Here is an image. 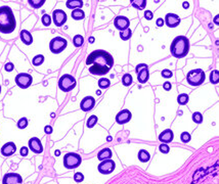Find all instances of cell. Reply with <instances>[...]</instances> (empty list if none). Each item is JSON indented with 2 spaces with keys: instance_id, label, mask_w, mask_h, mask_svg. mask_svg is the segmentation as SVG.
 <instances>
[{
  "instance_id": "f907efd6",
  "label": "cell",
  "mask_w": 219,
  "mask_h": 184,
  "mask_svg": "<svg viewBox=\"0 0 219 184\" xmlns=\"http://www.w3.org/2000/svg\"><path fill=\"white\" fill-rule=\"evenodd\" d=\"M218 20H219V16H218V15H216V16H215V19H214V23L216 24V25H218V24H219Z\"/></svg>"
},
{
  "instance_id": "d590c367",
  "label": "cell",
  "mask_w": 219,
  "mask_h": 184,
  "mask_svg": "<svg viewBox=\"0 0 219 184\" xmlns=\"http://www.w3.org/2000/svg\"><path fill=\"white\" fill-rule=\"evenodd\" d=\"M180 139H181V141L184 142V143H187V142H190V139H191V136L189 132H182L181 133V135H180Z\"/></svg>"
},
{
  "instance_id": "74e56055",
  "label": "cell",
  "mask_w": 219,
  "mask_h": 184,
  "mask_svg": "<svg viewBox=\"0 0 219 184\" xmlns=\"http://www.w3.org/2000/svg\"><path fill=\"white\" fill-rule=\"evenodd\" d=\"M27 126H28V119H27V118L20 119L19 122H18V127L20 129H25Z\"/></svg>"
},
{
  "instance_id": "db71d44e",
  "label": "cell",
  "mask_w": 219,
  "mask_h": 184,
  "mask_svg": "<svg viewBox=\"0 0 219 184\" xmlns=\"http://www.w3.org/2000/svg\"><path fill=\"white\" fill-rule=\"evenodd\" d=\"M0 93H1V85H0Z\"/></svg>"
},
{
  "instance_id": "7a4b0ae2",
  "label": "cell",
  "mask_w": 219,
  "mask_h": 184,
  "mask_svg": "<svg viewBox=\"0 0 219 184\" xmlns=\"http://www.w3.org/2000/svg\"><path fill=\"white\" fill-rule=\"evenodd\" d=\"M86 64H100L102 67H108L111 68L114 66V59L109 52L105 50H94L87 56L86 59Z\"/></svg>"
},
{
  "instance_id": "ab89813d",
  "label": "cell",
  "mask_w": 219,
  "mask_h": 184,
  "mask_svg": "<svg viewBox=\"0 0 219 184\" xmlns=\"http://www.w3.org/2000/svg\"><path fill=\"white\" fill-rule=\"evenodd\" d=\"M159 149L162 153H168L170 151V147L168 144H166V143H162V144H160Z\"/></svg>"
},
{
  "instance_id": "9a60e30c",
  "label": "cell",
  "mask_w": 219,
  "mask_h": 184,
  "mask_svg": "<svg viewBox=\"0 0 219 184\" xmlns=\"http://www.w3.org/2000/svg\"><path fill=\"white\" fill-rule=\"evenodd\" d=\"M95 105V99L92 96H86L80 102V108L83 112H89Z\"/></svg>"
},
{
  "instance_id": "60d3db41",
  "label": "cell",
  "mask_w": 219,
  "mask_h": 184,
  "mask_svg": "<svg viewBox=\"0 0 219 184\" xmlns=\"http://www.w3.org/2000/svg\"><path fill=\"white\" fill-rule=\"evenodd\" d=\"M161 75H162V77L163 78H165V79H169V78L172 77V72H171L170 70H163L162 72H161Z\"/></svg>"
},
{
  "instance_id": "ffe728a7",
  "label": "cell",
  "mask_w": 219,
  "mask_h": 184,
  "mask_svg": "<svg viewBox=\"0 0 219 184\" xmlns=\"http://www.w3.org/2000/svg\"><path fill=\"white\" fill-rule=\"evenodd\" d=\"M173 137H174V134L172 130H170V129H166V130H164L161 132V134L159 135V140L163 143H169L173 140Z\"/></svg>"
},
{
  "instance_id": "30bf717a",
  "label": "cell",
  "mask_w": 219,
  "mask_h": 184,
  "mask_svg": "<svg viewBox=\"0 0 219 184\" xmlns=\"http://www.w3.org/2000/svg\"><path fill=\"white\" fill-rule=\"evenodd\" d=\"M116 168V164L113 160L109 159V160H105V161H101V163L98 165V171L100 173L104 174V175H108V174H111Z\"/></svg>"
},
{
  "instance_id": "7402d4cb",
  "label": "cell",
  "mask_w": 219,
  "mask_h": 184,
  "mask_svg": "<svg viewBox=\"0 0 219 184\" xmlns=\"http://www.w3.org/2000/svg\"><path fill=\"white\" fill-rule=\"evenodd\" d=\"M97 159L100 161H105V160L112 159V151L110 148H104L97 153Z\"/></svg>"
},
{
  "instance_id": "4316f807",
  "label": "cell",
  "mask_w": 219,
  "mask_h": 184,
  "mask_svg": "<svg viewBox=\"0 0 219 184\" xmlns=\"http://www.w3.org/2000/svg\"><path fill=\"white\" fill-rule=\"evenodd\" d=\"M209 79H210V82L212 84H218V82H219V72L218 70H213L210 73V77H209Z\"/></svg>"
},
{
  "instance_id": "8d00e7d4",
  "label": "cell",
  "mask_w": 219,
  "mask_h": 184,
  "mask_svg": "<svg viewBox=\"0 0 219 184\" xmlns=\"http://www.w3.org/2000/svg\"><path fill=\"white\" fill-rule=\"evenodd\" d=\"M41 20H42V24H43V25L45 26V27L50 26V24H51V18H50L49 15H47V13H45V15H42V19H41Z\"/></svg>"
},
{
  "instance_id": "f6af8a7d",
  "label": "cell",
  "mask_w": 219,
  "mask_h": 184,
  "mask_svg": "<svg viewBox=\"0 0 219 184\" xmlns=\"http://www.w3.org/2000/svg\"><path fill=\"white\" fill-rule=\"evenodd\" d=\"M4 69H5V71H7V72H11L13 69H15V66H13L12 63H7L4 66Z\"/></svg>"
},
{
  "instance_id": "44dd1931",
  "label": "cell",
  "mask_w": 219,
  "mask_h": 184,
  "mask_svg": "<svg viewBox=\"0 0 219 184\" xmlns=\"http://www.w3.org/2000/svg\"><path fill=\"white\" fill-rule=\"evenodd\" d=\"M20 40L24 44L26 45H31L33 43V37H32V34H31L29 31L27 30H22L20 33Z\"/></svg>"
},
{
  "instance_id": "5b68a950",
  "label": "cell",
  "mask_w": 219,
  "mask_h": 184,
  "mask_svg": "<svg viewBox=\"0 0 219 184\" xmlns=\"http://www.w3.org/2000/svg\"><path fill=\"white\" fill-rule=\"evenodd\" d=\"M82 163L81 156L76 152H68L64 156V166L67 169L78 168Z\"/></svg>"
},
{
  "instance_id": "9c48e42d",
  "label": "cell",
  "mask_w": 219,
  "mask_h": 184,
  "mask_svg": "<svg viewBox=\"0 0 219 184\" xmlns=\"http://www.w3.org/2000/svg\"><path fill=\"white\" fill-rule=\"evenodd\" d=\"M32 82H33V78L30 74L20 73L19 75H16V83L20 88H22V89H26V88L30 87Z\"/></svg>"
},
{
  "instance_id": "4fadbf2b",
  "label": "cell",
  "mask_w": 219,
  "mask_h": 184,
  "mask_svg": "<svg viewBox=\"0 0 219 184\" xmlns=\"http://www.w3.org/2000/svg\"><path fill=\"white\" fill-rule=\"evenodd\" d=\"M114 25H115L116 28L120 31V32H122V31H124V30L129 28L130 22H129L128 18H126V16L119 15L114 20Z\"/></svg>"
},
{
  "instance_id": "e575fe53",
  "label": "cell",
  "mask_w": 219,
  "mask_h": 184,
  "mask_svg": "<svg viewBox=\"0 0 219 184\" xmlns=\"http://www.w3.org/2000/svg\"><path fill=\"white\" fill-rule=\"evenodd\" d=\"M193 121L194 123H197V124H201L202 122H203V116H202V114L200 112H194L193 114Z\"/></svg>"
},
{
  "instance_id": "f1b7e54d",
  "label": "cell",
  "mask_w": 219,
  "mask_h": 184,
  "mask_svg": "<svg viewBox=\"0 0 219 184\" xmlns=\"http://www.w3.org/2000/svg\"><path fill=\"white\" fill-rule=\"evenodd\" d=\"M132 82H133L132 76L130 74H125L124 76L122 77V84L124 85V86H126V87L130 86V85L132 84Z\"/></svg>"
},
{
  "instance_id": "e0dca14e",
  "label": "cell",
  "mask_w": 219,
  "mask_h": 184,
  "mask_svg": "<svg viewBox=\"0 0 219 184\" xmlns=\"http://www.w3.org/2000/svg\"><path fill=\"white\" fill-rule=\"evenodd\" d=\"M165 23L169 28H176L180 24V18L175 13H167Z\"/></svg>"
},
{
  "instance_id": "7dc6e473",
  "label": "cell",
  "mask_w": 219,
  "mask_h": 184,
  "mask_svg": "<svg viewBox=\"0 0 219 184\" xmlns=\"http://www.w3.org/2000/svg\"><path fill=\"white\" fill-rule=\"evenodd\" d=\"M44 132H45L46 134H51V133H52V127H51V126H46V127L44 128Z\"/></svg>"
},
{
  "instance_id": "f5cc1de1",
  "label": "cell",
  "mask_w": 219,
  "mask_h": 184,
  "mask_svg": "<svg viewBox=\"0 0 219 184\" xmlns=\"http://www.w3.org/2000/svg\"><path fill=\"white\" fill-rule=\"evenodd\" d=\"M60 151H56V156H59V155H60Z\"/></svg>"
},
{
  "instance_id": "52a82bcc",
  "label": "cell",
  "mask_w": 219,
  "mask_h": 184,
  "mask_svg": "<svg viewBox=\"0 0 219 184\" xmlns=\"http://www.w3.org/2000/svg\"><path fill=\"white\" fill-rule=\"evenodd\" d=\"M68 45L67 40L63 38V37H54L53 39H51L50 43H49V49L52 53L57 54L60 53L66 49V47Z\"/></svg>"
},
{
  "instance_id": "5bb4252c",
  "label": "cell",
  "mask_w": 219,
  "mask_h": 184,
  "mask_svg": "<svg viewBox=\"0 0 219 184\" xmlns=\"http://www.w3.org/2000/svg\"><path fill=\"white\" fill-rule=\"evenodd\" d=\"M131 117H132L131 112L128 110H123L121 112H119L117 116H116V122L119 125H124L131 120Z\"/></svg>"
},
{
  "instance_id": "b9f144b4",
  "label": "cell",
  "mask_w": 219,
  "mask_h": 184,
  "mask_svg": "<svg viewBox=\"0 0 219 184\" xmlns=\"http://www.w3.org/2000/svg\"><path fill=\"white\" fill-rule=\"evenodd\" d=\"M74 180L76 182H82L84 180V176H83V174L80 173V172H77V173H75V175H74Z\"/></svg>"
},
{
  "instance_id": "f35d334b",
  "label": "cell",
  "mask_w": 219,
  "mask_h": 184,
  "mask_svg": "<svg viewBox=\"0 0 219 184\" xmlns=\"http://www.w3.org/2000/svg\"><path fill=\"white\" fill-rule=\"evenodd\" d=\"M45 1L44 0H40V1H33V0H29V4L32 6V7H35V8H38L40 6H42Z\"/></svg>"
},
{
  "instance_id": "ac0fdd59",
  "label": "cell",
  "mask_w": 219,
  "mask_h": 184,
  "mask_svg": "<svg viewBox=\"0 0 219 184\" xmlns=\"http://www.w3.org/2000/svg\"><path fill=\"white\" fill-rule=\"evenodd\" d=\"M110 70H111L110 68L102 67V66H100V64H93V66L89 68L90 73L93 75H96V76H104V75L109 73Z\"/></svg>"
},
{
  "instance_id": "f546056e",
  "label": "cell",
  "mask_w": 219,
  "mask_h": 184,
  "mask_svg": "<svg viewBox=\"0 0 219 184\" xmlns=\"http://www.w3.org/2000/svg\"><path fill=\"white\" fill-rule=\"evenodd\" d=\"M177 102H178L180 105H185L187 102H189V95L185 93L179 94L178 97H177Z\"/></svg>"
},
{
  "instance_id": "83f0119b",
  "label": "cell",
  "mask_w": 219,
  "mask_h": 184,
  "mask_svg": "<svg viewBox=\"0 0 219 184\" xmlns=\"http://www.w3.org/2000/svg\"><path fill=\"white\" fill-rule=\"evenodd\" d=\"M111 85V81H110L108 78H101L98 80V86H100L101 89H107Z\"/></svg>"
},
{
  "instance_id": "3957f363",
  "label": "cell",
  "mask_w": 219,
  "mask_h": 184,
  "mask_svg": "<svg viewBox=\"0 0 219 184\" xmlns=\"http://www.w3.org/2000/svg\"><path fill=\"white\" fill-rule=\"evenodd\" d=\"M190 50V41L185 36H177L171 43L170 52L176 59H182L187 55Z\"/></svg>"
},
{
  "instance_id": "1f68e13d",
  "label": "cell",
  "mask_w": 219,
  "mask_h": 184,
  "mask_svg": "<svg viewBox=\"0 0 219 184\" xmlns=\"http://www.w3.org/2000/svg\"><path fill=\"white\" fill-rule=\"evenodd\" d=\"M83 43H84V38H83V36H81V35H76L73 38V44L76 47H80L83 45Z\"/></svg>"
},
{
  "instance_id": "d6986e66",
  "label": "cell",
  "mask_w": 219,
  "mask_h": 184,
  "mask_svg": "<svg viewBox=\"0 0 219 184\" xmlns=\"http://www.w3.org/2000/svg\"><path fill=\"white\" fill-rule=\"evenodd\" d=\"M16 151V146L13 142H7L1 147V153L4 156H10Z\"/></svg>"
},
{
  "instance_id": "484cf974",
  "label": "cell",
  "mask_w": 219,
  "mask_h": 184,
  "mask_svg": "<svg viewBox=\"0 0 219 184\" xmlns=\"http://www.w3.org/2000/svg\"><path fill=\"white\" fill-rule=\"evenodd\" d=\"M131 4L133 7L141 10V9H145V7L146 6V1L145 0H132Z\"/></svg>"
},
{
  "instance_id": "7c38bea8",
  "label": "cell",
  "mask_w": 219,
  "mask_h": 184,
  "mask_svg": "<svg viewBox=\"0 0 219 184\" xmlns=\"http://www.w3.org/2000/svg\"><path fill=\"white\" fill-rule=\"evenodd\" d=\"M2 184H23L22 176L16 173H7L3 177Z\"/></svg>"
},
{
  "instance_id": "7bdbcfd3",
  "label": "cell",
  "mask_w": 219,
  "mask_h": 184,
  "mask_svg": "<svg viewBox=\"0 0 219 184\" xmlns=\"http://www.w3.org/2000/svg\"><path fill=\"white\" fill-rule=\"evenodd\" d=\"M153 18H154V13L150 11V10H145V19L148 20H153Z\"/></svg>"
},
{
  "instance_id": "8992f818",
  "label": "cell",
  "mask_w": 219,
  "mask_h": 184,
  "mask_svg": "<svg viewBox=\"0 0 219 184\" xmlns=\"http://www.w3.org/2000/svg\"><path fill=\"white\" fill-rule=\"evenodd\" d=\"M76 84H77L76 79L73 76L68 74L63 75L59 80V87L64 92H69L71 90H73L75 86H76Z\"/></svg>"
},
{
  "instance_id": "816d5d0a",
  "label": "cell",
  "mask_w": 219,
  "mask_h": 184,
  "mask_svg": "<svg viewBox=\"0 0 219 184\" xmlns=\"http://www.w3.org/2000/svg\"><path fill=\"white\" fill-rule=\"evenodd\" d=\"M93 40H94V39H93V37H91V38L89 39V41H90V42H93Z\"/></svg>"
},
{
  "instance_id": "d4e9b609",
  "label": "cell",
  "mask_w": 219,
  "mask_h": 184,
  "mask_svg": "<svg viewBox=\"0 0 219 184\" xmlns=\"http://www.w3.org/2000/svg\"><path fill=\"white\" fill-rule=\"evenodd\" d=\"M72 18L76 20H83L85 18V13L82 9H74L73 11H72Z\"/></svg>"
},
{
  "instance_id": "277c9868",
  "label": "cell",
  "mask_w": 219,
  "mask_h": 184,
  "mask_svg": "<svg viewBox=\"0 0 219 184\" xmlns=\"http://www.w3.org/2000/svg\"><path fill=\"white\" fill-rule=\"evenodd\" d=\"M205 72L201 69L190 71L186 75V81L190 86H200L205 81Z\"/></svg>"
},
{
  "instance_id": "cb8c5ba5",
  "label": "cell",
  "mask_w": 219,
  "mask_h": 184,
  "mask_svg": "<svg viewBox=\"0 0 219 184\" xmlns=\"http://www.w3.org/2000/svg\"><path fill=\"white\" fill-rule=\"evenodd\" d=\"M137 158L141 163H146L150 160V152L148 151H145V149H141V151H139V152H138Z\"/></svg>"
},
{
  "instance_id": "c3c4849f",
  "label": "cell",
  "mask_w": 219,
  "mask_h": 184,
  "mask_svg": "<svg viewBox=\"0 0 219 184\" xmlns=\"http://www.w3.org/2000/svg\"><path fill=\"white\" fill-rule=\"evenodd\" d=\"M164 25V20L163 19H158V20H157V26H158V27H162Z\"/></svg>"
},
{
  "instance_id": "ba28073f",
  "label": "cell",
  "mask_w": 219,
  "mask_h": 184,
  "mask_svg": "<svg viewBox=\"0 0 219 184\" xmlns=\"http://www.w3.org/2000/svg\"><path fill=\"white\" fill-rule=\"evenodd\" d=\"M135 73L137 74V80L139 83L145 84L148 82L150 78V73H149V68L148 64H139L135 68Z\"/></svg>"
},
{
  "instance_id": "8fae6325",
  "label": "cell",
  "mask_w": 219,
  "mask_h": 184,
  "mask_svg": "<svg viewBox=\"0 0 219 184\" xmlns=\"http://www.w3.org/2000/svg\"><path fill=\"white\" fill-rule=\"evenodd\" d=\"M52 20L56 26L61 27L67 22V13L61 9L54 10L52 13Z\"/></svg>"
},
{
  "instance_id": "2e32d148",
  "label": "cell",
  "mask_w": 219,
  "mask_h": 184,
  "mask_svg": "<svg viewBox=\"0 0 219 184\" xmlns=\"http://www.w3.org/2000/svg\"><path fill=\"white\" fill-rule=\"evenodd\" d=\"M29 147L34 153H41L43 151V146L41 140L37 137H32L29 140Z\"/></svg>"
},
{
  "instance_id": "836d02e7",
  "label": "cell",
  "mask_w": 219,
  "mask_h": 184,
  "mask_svg": "<svg viewBox=\"0 0 219 184\" xmlns=\"http://www.w3.org/2000/svg\"><path fill=\"white\" fill-rule=\"evenodd\" d=\"M96 123H97V117L96 116H90V117L88 118L86 125H87L88 128H92V127H94Z\"/></svg>"
},
{
  "instance_id": "bcb514c9",
  "label": "cell",
  "mask_w": 219,
  "mask_h": 184,
  "mask_svg": "<svg viewBox=\"0 0 219 184\" xmlns=\"http://www.w3.org/2000/svg\"><path fill=\"white\" fill-rule=\"evenodd\" d=\"M171 87H172V85H171V83H169V82H165V83L163 84V88L166 91H169L171 89Z\"/></svg>"
},
{
  "instance_id": "603a6c76",
  "label": "cell",
  "mask_w": 219,
  "mask_h": 184,
  "mask_svg": "<svg viewBox=\"0 0 219 184\" xmlns=\"http://www.w3.org/2000/svg\"><path fill=\"white\" fill-rule=\"evenodd\" d=\"M67 7L71 9H80V7L83 6V1L81 0H69L66 3Z\"/></svg>"
},
{
  "instance_id": "681fc988",
  "label": "cell",
  "mask_w": 219,
  "mask_h": 184,
  "mask_svg": "<svg viewBox=\"0 0 219 184\" xmlns=\"http://www.w3.org/2000/svg\"><path fill=\"white\" fill-rule=\"evenodd\" d=\"M182 6H183V8H185V9H187L190 7V4H189V2H183V4H182Z\"/></svg>"
},
{
  "instance_id": "d6a6232c",
  "label": "cell",
  "mask_w": 219,
  "mask_h": 184,
  "mask_svg": "<svg viewBox=\"0 0 219 184\" xmlns=\"http://www.w3.org/2000/svg\"><path fill=\"white\" fill-rule=\"evenodd\" d=\"M43 61H44V56L42 55V54H38V55L34 56V59H32V64H34V66L38 67V66H40V64H43Z\"/></svg>"
},
{
  "instance_id": "6da1fadb",
  "label": "cell",
  "mask_w": 219,
  "mask_h": 184,
  "mask_svg": "<svg viewBox=\"0 0 219 184\" xmlns=\"http://www.w3.org/2000/svg\"><path fill=\"white\" fill-rule=\"evenodd\" d=\"M16 27V18L13 12L8 6L0 7V32L3 34H10Z\"/></svg>"
},
{
  "instance_id": "ee69618b",
  "label": "cell",
  "mask_w": 219,
  "mask_h": 184,
  "mask_svg": "<svg viewBox=\"0 0 219 184\" xmlns=\"http://www.w3.org/2000/svg\"><path fill=\"white\" fill-rule=\"evenodd\" d=\"M20 156H28V153H29V148L26 147V146H23V147L20 148Z\"/></svg>"
},
{
  "instance_id": "4dcf8cb0",
  "label": "cell",
  "mask_w": 219,
  "mask_h": 184,
  "mask_svg": "<svg viewBox=\"0 0 219 184\" xmlns=\"http://www.w3.org/2000/svg\"><path fill=\"white\" fill-rule=\"evenodd\" d=\"M131 35H132V32L129 28L124 30V31H122V32H120V37H121V39L124 40V41L129 40L130 38H131Z\"/></svg>"
}]
</instances>
